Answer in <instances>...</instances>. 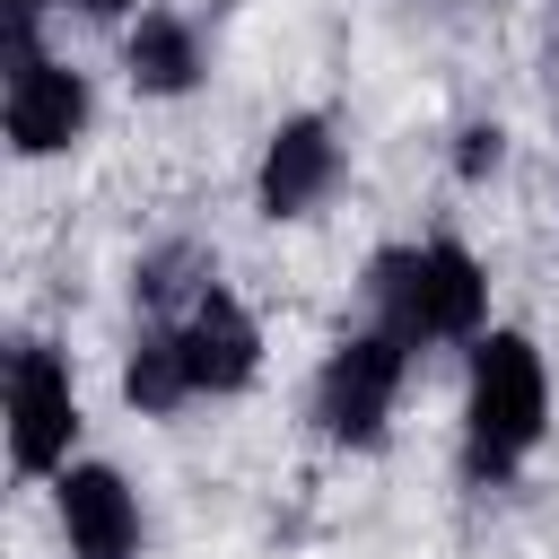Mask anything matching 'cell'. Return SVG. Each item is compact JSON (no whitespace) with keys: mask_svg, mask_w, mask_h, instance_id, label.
<instances>
[{"mask_svg":"<svg viewBox=\"0 0 559 559\" xmlns=\"http://www.w3.org/2000/svg\"><path fill=\"white\" fill-rule=\"evenodd\" d=\"M44 489H52V524H61V550H70V559H140V550H148V507H140V489L122 480V463L79 454V463H61Z\"/></svg>","mask_w":559,"mask_h":559,"instance_id":"cell-7","label":"cell"},{"mask_svg":"<svg viewBox=\"0 0 559 559\" xmlns=\"http://www.w3.org/2000/svg\"><path fill=\"white\" fill-rule=\"evenodd\" d=\"M0 9H35V17H52V9H79V17H122V0H0Z\"/></svg>","mask_w":559,"mask_h":559,"instance_id":"cell-13","label":"cell"},{"mask_svg":"<svg viewBox=\"0 0 559 559\" xmlns=\"http://www.w3.org/2000/svg\"><path fill=\"white\" fill-rule=\"evenodd\" d=\"M411 358H419V349H402L376 314L341 323L332 349H323L314 376H306V419H314V437L341 445V454H376V445L393 437V411H402Z\"/></svg>","mask_w":559,"mask_h":559,"instance_id":"cell-3","label":"cell"},{"mask_svg":"<svg viewBox=\"0 0 559 559\" xmlns=\"http://www.w3.org/2000/svg\"><path fill=\"white\" fill-rule=\"evenodd\" d=\"M87 131H96V87H87V70H70V61L44 52V44L0 61V140H9L17 166L70 157Z\"/></svg>","mask_w":559,"mask_h":559,"instance_id":"cell-5","label":"cell"},{"mask_svg":"<svg viewBox=\"0 0 559 559\" xmlns=\"http://www.w3.org/2000/svg\"><path fill=\"white\" fill-rule=\"evenodd\" d=\"M542 437H550V367H542L533 332L489 323L463 349V437H454V463H463L472 489H507V480H524Z\"/></svg>","mask_w":559,"mask_h":559,"instance_id":"cell-1","label":"cell"},{"mask_svg":"<svg viewBox=\"0 0 559 559\" xmlns=\"http://www.w3.org/2000/svg\"><path fill=\"white\" fill-rule=\"evenodd\" d=\"M122 79H131V96H148V105H183L201 79H210V35H201V17L192 9H140L131 26H122Z\"/></svg>","mask_w":559,"mask_h":559,"instance_id":"cell-9","label":"cell"},{"mask_svg":"<svg viewBox=\"0 0 559 559\" xmlns=\"http://www.w3.org/2000/svg\"><path fill=\"white\" fill-rule=\"evenodd\" d=\"M0 411H9L0 428H9V472L17 480H52L61 463H79V437H87L79 376H70V349H52L44 332H17L9 341Z\"/></svg>","mask_w":559,"mask_h":559,"instance_id":"cell-4","label":"cell"},{"mask_svg":"<svg viewBox=\"0 0 559 559\" xmlns=\"http://www.w3.org/2000/svg\"><path fill=\"white\" fill-rule=\"evenodd\" d=\"M341 183H349V140H341V122L332 114H280L271 131H262V157H253V218H271V227H306V218H323L332 201H341Z\"/></svg>","mask_w":559,"mask_h":559,"instance_id":"cell-6","label":"cell"},{"mask_svg":"<svg viewBox=\"0 0 559 559\" xmlns=\"http://www.w3.org/2000/svg\"><path fill=\"white\" fill-rule=\"evenodd\" d=\"M507 166V122H463L454 131V183H489Z\"/></svg>","mask_w":559,"mask_h":559,"instance_id":"cell-12","label":"cell"},{"mask_svg":"<svg viewBox=\"0 0 559 559\" xmlns=\"http://www.w3.org/2000/svg\"><path fill=\"white\" fill-rule=\"evenodd\" d=\"M210 280H218V253L192 245V236H166L131 262V314H183Z\"/></svg>","mask_w":559,"mask_h":559,"instance_id":"cell-11","label":"cell"},{"mask_svg":"<svg viewBox=\"0 0 559 559\" xmlns=\"http://www.w3.org/2000/svg\"><path fill=\"white\" fill-rule=\"evenodd\" d=\"M367 314L402 341V349H472L489 332V262L463 236H419V245H384L358 280Z\"/></svg>","mask_w":559,"mask_h":559,"instance_id":"cell-2","label":"cell"},{"mask_svg":"<svg viewBox=\"0 0 559 559\" xmlns=\"http://www.w3.org/2000/svg\"><path fill=\"white\" fill-rule=\"evenodd\" d=\"M175 323V341H183V367H192V402H245L253 384H262V323H253V306L227 288V280H210L183 314H166Z\"/></svg>","mask_w":559,"mask_h":559,"instance_id":"cell-8","label":"cell"},{"mask_svg":"<svg viewBox=\"0 0 559 559\" xmlns=\"http://www.w3.org/2000/svg\"><path fill=\"white\" fill-rule=\"evenodd\" d=\"M114 384H122V411H131V419H175V411H192V367H183V341H175L166 314H140V323H131Z\"/></svg>","mask_w":559,"mask_h":559,"instance_id":"cell-10","label":"cell"}]
</instances>
